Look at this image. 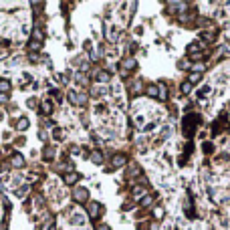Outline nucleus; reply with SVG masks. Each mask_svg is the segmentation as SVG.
Returning a JSON list of instances; mask_svg holds the SVG:
<instances>
[{
    "mask_svg": "<svg viewBox=\"0 0 230 230\" xmlns=\"http://www.w3.org/2000/svg\"><path fill=\"white\" fill-rule=\"evenodd\" d=\"M97 214H99V204H97V202H89V216L95 218Z\"/></svg>",
    "mask_w": 230,
    "mask_h": 230,
    "instance_id": "20e7f679",
    "label": "nucleus"
},
{
    "mask_svg": "<svg viewBox=\"0 0 230 230\" xmlns=\"http://www.w3.org/2000/svg\"><path fill=\"white\" fill-rule=\"evenodd\" d=\"M91 162L93 163H101V162H103V155H101L99 151H93L91 153Z\"/></svg>",
    "mask_w": 230,
    "mask_h": 230,
    "instance_id": "0eeeda50",
    "label": "nucleus"
},
{
    "mask_svg": "<svg viewBox=\"0 0 230 230\" xmlns=\"http://www.w3.org/2000/svg\"><path fill=\"white\" fill-rule=\"evenodd\" d=\"M125 162H127V158H125L123 153H117V155H113V159H111L113 168H121V166H125Z\"/></svg>",
    "mask_w": 230,
    "mask_h": 230,
    "instance_id": "f257e3e1",
    "label": "nucleus"
},
{
    "mask_svg": "<svg viewBox=\"0 0 230 230\" xmlns=\"http://www.w3.org/2000/svg\"><path fill=\"white\" fill-rule=\"evenodd\" d=\"M73 196H75V200H77V202H83V200H87V198H89V192H87L85 188H77Z\"/></svg>",
    "mask_w": 230,
    "mask_h": 230,
    "instance_id": "f03ea898",
    "label": "nucleus"
},
{
    "mask_svg": "<svg viewBox=\"0 0 230 230\" xmlns=\"http://www.w3.org/2000/svg\"><path fill=\"white\" fill-rule=\"evenodd\" d=\"M97 230H111V228H109V224H105V222H99V224H97Z\"/></svg>",
    "mask_w": 230,
    "mask_h": 230,
    "instance_id": "f3484780",
    "label": "nucleus"
},
{
    "mask_svg": "<svg viewBox=\"0 0 230 230\" xmlns=\"http://www.w3.org/2000/svg\"><path fill=\"white\" fill-rule=\"evenodd\" d=\"M188 81H190V83H198V81H200V75H198V73H192Z\"/></svg>",
    "mask_w": 230,
    "mask_h": 230,
    "instance_id": "2eb2a0df",
    "label": "nucleus"
},
{
    "mask_svg": "<svg viewBox=\"0 0 230 230\" xmlns=\"http://www.w3.org/2000/svg\"><path fill=\"white\" fill-rule=\"evenodd\" d=\"M135 67V59H125L123 61V69H133Z\"/></svg>",
    "mask_w": 230,
    "mask_h": 230,
    "instance_id": "1a4fd4ad",
    "label": "nucleus"
},
{
    "mask_svg": "<svg viewBox=\"0 0 230 230\" xmlns=\"http://www.w3.org/2000/svg\"><path fill=\"white\" fill-rule=\"evenodd\" d=\"M77 180H79V174H77V172H69L67 176H65V184H69V186H71V184H75Z\"/></svg>",
    "mask_w": 230,
    "mask_h": 230,
    "instance_id": "7ed1b4c3",
    "label": "nucleus"
},
{
    "mask_svg": "<svg viewBox=\"0 0 230 230\" xmlns=\"http://www.w3.org/2000/svg\"><path fill=\"white\" fill-rule=\"evenodd\" d=\"M95 77H97V81H101V83H109V73H105V71H101V73H95Z\"/></svg>",
    "mask_w": 230,
    "mask_h": 230,
    "instance_id": "39448f33",
    "label": "nucleus"
},
{
    "mask_svg": "<svg viewBox=\"0 0 230 230\" xmlns=\"http://www.w3.org/2000/svg\"><path fill=\"white\" fill-rule=\"evenodd\" d=\"M16 127H18V129H26V127H29V119H24V117H22V119L16 123Z\"/></svg>",
    "mask_w": 230,
    "mask_h": 230,
    "instance_id": "ddd939ff",
    "label": "nucleus"
},
{
    "mask_svg": "<svg viewBox=\"0 0 230 230\" xmlns=\"http://www.w3.org/2000/svg\"><path fill=\"white\" fill-rule=\"evenodd\" d=\"M148 95H149V97H158V87H155V85H149V87H148Z\"/></svg>",
    "mask_w": 230,
    "mask_h": 230,
    "instance_id": "9d476101",
    "label": "nucleus"
},
{
    "mask_svg": "<svg viewBox=\"0 0 230 230\" xmlns=\"http://www.w3.org/2000/svg\"><path fill=\"white\" fill-rule=\"evenodd\" d=\"M190 89H192V83H190V81L182 83V93H184V95H188V93H190Z\"/></svg>",
    "mask_w": 230,
    "mask_h": 230,
    "instance_id": "f8f14e48",
    "label": "nucleus"
},
{
    "mask_svg": "<svg viewBox=\"0 0 230 230\" xmlns=\"http://www.w3.org/2000/svg\"><path fill=\"white\" fill-rule=\"evenodd\" d=\"M0 91H2V93H8V91H10V83H8V81H0Z\"/></svg>",
    "mask_w": 230,
    "mask_h": 230,
    "instance_id": "9b49d317",
    "label": "nucleus"
},
{
    "mask_svg": "<svg viewBox=\"0 0 230 230\" xmlns=\"http://www.w3.org/2000/svg\"><path fill=\"white\" fill-rule=\"evenodd\" d=\"M51 111H53V103L44 101V103H43V113H51Z\"/></svg>",
    "mask_w": 230,
    "mask_h": 230,
    "instance_id": "4468645a",
    "label": "nucleus"
},
{
    "mask_svg": "<svg viewBox=\"0 0 230 230\" xmlns=\"http://www.w3.org/2000/svg\"><path fill=\"white\" fill-rule=\"evenodd\" d=\"M40 47H43V43H36V40H33V43H30V51H38Z\"/></svg>",
    "mask_w": 230,
    "mask_h": 230,
    "instance_id": "dca6fc26",
    "label": "nucleus"
},
{
    "mask_svg": "<svg viewBox=\"0 0 230 230\" xmlns=\"http://www.w3.org/2000/svg\"><path fill=\"white\" fill-rule=\"evenodd\" d=\"M69 99H71L73 105H81V103H79V95H77L75 91H69Z\"/></svg>",
    "mask_w": 230,
    "mask_h": 230,
    "instance_id": "6e6552de",
    "label": "nucleus"
},
{
    "mask_svg": "<svg viewBox=\"0 0 230 230\" xmlns=\"http://www.w3.org/2000/svg\"><path fill=\"white\" fill-rule=\"evenodd\" d=\"M12 166L14 168H20V166H24V159L20 153H16V155H12Z\"/></svg>",
    "mask_w": 230,
    "mask_h": 230,
    "instance_id": "423d86ee",
    "label": "nucleus"
}]
</instances>
